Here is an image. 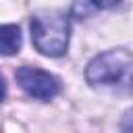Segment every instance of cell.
<instances>
[{
  "label": "cell",
  "mask_w": 133,
  "mask_h": 133,
  "mask_svg": "<svg viewBox=\"0 0 133 133\" xmlns=\"http://www.w3.org/2000/svg\"><path fill=\"white\" fill-rule=\"evenodd\" d=\"M85 79L96 89L131 91L133 89V54L125 48L106 50L94 56L85 69Z\"/></svg>",
  "instance_id": "6da1fadb"
},
{
  "label": "cell",
  "mask_w": 133,
  "mask_h": 133,
  "mask_svg": "<svg viewBox=\"0 0 133 133\" xmlns=\"http://www.w3.org/2000/svg\"><path fill=\"white\" fill-rule=\"evenodd\" d=\"M31 42L44 56H62L71 39V21L60 10H37L29 21Z\"/></svg>",
  "instance_id": "7a4b0ae2"
},
{
  "label": "cell",
  "mask_w": 133,
  "mask_h": 133,
  "mask_svg": "<svg viewBox=\"0 0 133 133\" xmlns=\"http://www.w3.org/2000/svg\"><path fill=\"white\" fill-rule=\"evenodd\" d=\"M15 77H17L19 87L35 100H52L60 91L58 79L52 73L37 69V66H21L17 69Z\"/></svg>",
  "instance_id": "3957f363"
},
{
  "label": "cell",
  "mask_w": 133,
  "mask_h": 133,
  "mask_svg": "<svg viewBox=\"0 0 133 133\" xmlns=\"http://www.w3.org/2000/svg\"><path fill=\"white\" fill-rule=\"evenodd\" d=\"M21 50V29L19 25H0V54L12 56Z\"/></svg>",
  "instance_id": "277c9868"
},
{
  "label": "cell",
  "mask_w": 133,
  "mask_h": 133,
  "mask_svg": "<svg viewBox=\"0 0 133 133\" xmlns=\"http://www.w3.org/2000/svg\"><path fill=\"white\" fill-rule=\"evenodd\" d=\"M118 4V0H73V15L87 17L98 10H106L110 6Z\"/></svg>",
  "instance_id": "5b68a950"
},
{
  "label": "cell",
  "mask_w": 133,
  "mask_h": 133,
  "mask_svg": "<svg viewBox=\"0 0 133 133\" xmlns=\"http://www.w3.org/2000/svg\"><path fill=\"white\" fill-rule=\"evenodd\" d=\"M121 129H125V131H133V108L125 112L123 123H121Z\"/></svg>",
  "instance_id": "8992f818"
},
{
  "label": "cell",
  "mask_w": 133,
  "mask_h": 133,
  "mask_svg": "<svg viewBox=\"0 0 133 133\" xmlns=\"http://www.w3.org/2000/svg\"><path fill=\"white\" fill-rule=\"evenodd\" d=\"M4 96H6V83H4V77L0 75V102L4 100Z\"/></svg>",
  "instance_id": "52a82bcc"
}]
</instances>
